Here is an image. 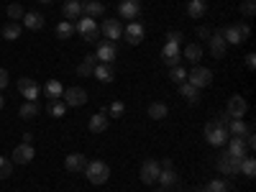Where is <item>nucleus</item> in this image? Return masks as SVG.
<instances>
[{"label":"nucleus","instance_id":"obj_1","mask_svg":"<svg viewBox=\"0 0 256 192\" xmlns=\"http://www.w3.org/2000/svg\"><path fill=\"white\" fill-rule=\"evenodd\" d=\"M84 177H88L90 184H105L110 180V166L102 159H92V162L84 164Z\"/></svg>","mask_w":256,"mask_h":192},{"label":"nucleus","instance_id":"obj_2","mask_svg":"<svg viewBox=\"0 0 256 192\" xmlns=\"http://www.w3.org/2000/svg\"><path fill=\"white\" fill-rule=\"evenodd\" d=\"M77 34L88 41V44H98V36H100V28H98V20L95 18H88V16H82L77 24H74Z\"/></svg>","mask_w":256,"mask_h":192},{"label":"nucleus","instance_id":"obj_3","mask_svg":"<svg viewBox=\"0 0 256 192\" xmlns=\"http://www.w3.org/2000/svg\"><path fill=\"white\" fill-rule=\"evenodd\" d=\"M202 134H205V138H208V144H210V146H218V148H223V146H226V141H228V128H220L216 120L205 123Z\"/></svg>","mask_w":256,"mask_h":192},{"label":"nucleus","instance_id":"obj_4","mask_svg":"<svg viewBox=\"0 0 256 192\" xmlns=\"http://www.w3.org/2000/svg\"><path fill=\"white\" fill-rule=\"evenodd\" d=\"M248 34H251V28L244 24H233V26H226L223 31H220V36L226 38V44H244V41H248Z\"/></svg>","mask_w":256,"mask_h":192},{"label":"nucleus","instance_id":"obj_5","mask_svg":"<svg viewBox=\"0 0 256 192\" xmlns=\"http://www.w3.org/2000/svg\"><path fill=\"white\" fill-rule=\"evenodd\" d=\"M187 82L192 84V88L202 90V88H208V84L212 82V72H210L208 67H200V64H195V67L187 72Z\"/></svg>","mask_w":256,"mask_h":192},{"label":"nucleus","instance_id":"obj_6","mask_svg":"<svg viewBox=\"0 0 256 192\" xmlns=\"http://www.w3.org/2000/svg\"><path fill=\"white\" fill-rule=\"evenodd\" d=\"M62 102L67 105V108H82V105L88 102V92L82 88H67L62 92Z\"/></svg>","mask_w":256,"mask_h":192},{"label":"nucleus","instance_id":"obj_7","mask_svg":"<svg viewBox=\"0 0 256 192\" xmlns=\"http://www.w3.org/2000/svg\"><path fill=\"white\" fill-rule=\"evenodd\" d=\"M95 59L100 62V64H116V59H118V49H116V44L113 41H100L98 44V54H95Z\"/></svg>","mask_w":256,"mask_h":192},{"label":"nucleus","instance_id":"obj_8","mask_svg":"<svg viewBox=\"0 0 256 192\" xmlns=\"http://www.w3.org/2000/svg\"><path fill=\"white\" fill-rule=\"evenodd\" d=\"M238 166H241V159H238V156H233V154H228L226 148H223V154H220V159H218V169H220V174L233 177V174H238Z\"/></svg>","mask_w":256,"mask_h":192},{"label":"nucleus","instance_id":"obj_9","mask_svg":"<svg viewBox=\"0 0 256 192\" xmlns=\"http://www.w3.org/2000/svg\"><path fill=\"white\" fill-rule=\"evenodd\" d=\"M100 34L108 38V41H118L123 36V26H120V20L118 18H105L102 24H100Z\"/></svg>","mask_w":256,"mask_h":192},{"label":"nucleus","instance_id":"obj_10","mask_svg":"<svg viewBox=\"0 0 256 192\" xmlns=\"http://www.w3.org/2000/svg\"><path fill=\"white\" fill-rule=\"evenodd\" d=\"M18 92L24 95L26 100L36 102V98L41 95V88H38V82H36V80H31V77H20V80H18Z\"/></svg>","mask_w":256,"mask_h":192},{"label":"nucleus","instance_id":"obj_11","mask_svg":"<svg viewBox=\"0 0 256 192\" xmlns=\"http://www.w3.org/2000/svg\"><path fill=\"white\" fill-rule=\"evenodd\" d=\"M159 172H162L159 162H156V159H146V162L141 164V182H144V184H154L156 177H159Z\"/></svg>","mask_w":256,"mask_h":192},{"label":"nucleus","instance_id":"obj_12","mask_svg":"<svg viewBox=\"0 0 256 192\" xmlns=\"http://www.w3.org/2000/svg\"><path fill=\"white\" fill-rule=\"evenodd\" d=\"M246 110H248L246 98H241V95L228 98V108H226V113H228L230 118H244V116H246Z\"/></svg>","mask_w":256,"mask_h":192},{"label":"nucleus","instance_id":"obj_13","mask_svg":"<svg viewBox=\"0 0 256 192\" xmlns=\"http://www.w3.org/2000/svg\"><path fill=\"white\" fill-rule=\"evenodd\" d=\"M226 152L233 154V156H238V159H244V156L248 154L246 138H244V136H228V141H226Z\"/></svg>","mask_w":256,"mask_h":192},{"label":"nucleus","instance_id":"obj_14","mask_svg":"<svg viewBox=\"0 0 256 192\" xmlns=\"http://www.w3.org/2000/svg\"><path fill=\"white\" fill-rule=\"evenodd\" d=\"M118 13L126 20H136L141 16V3H138V0H120V3H118Z\"/></svg>","mask_w":256,"mask_h":192},{"label":"nucleus","instance_id":"obj_15","mask_svg":"<svg viewBox=\"0 0 256 192\" xmlns=\"http://www.w3.org/2000/svg\"><path fill=\"white\" fill-rule=\"evenodd\" d=\"M62 16H64V20H72V24H77V20L82 18V0H64Z\"/></svg>","mask_w":256,"mask_h":192},{"label":"nucleus","instance_id":"obj_16","mask_svg":"<svg viewBox=\"0 0 256 192\" xmlns=\"http://www.w3.org/2000/svg\"><path fill=\"white\" fill-rule=\"evenodd\" d=\"M34 159H36L34 146H31V144H18V146L13 148V159H10V162H16V164H28V162H34Z\"/></svg>","mask_w":256,"mask_h":192},{"label":"nucleus","instance_id":"obj_17","mask_svg":"<svg viewBox=\"0 0 256 192\" xmlns=\"http://www.w3.org/2000/svg\"><path fill=\"white\" fill-rule=\"evenodd\" d=\"M180 59H182L180 44H164V49H162V62L166 64V67H180Z\"/></svg>","mask_w":256,"mask_h":192},{"label":"nucleus","instance_id":"obj_18","mask_svg":"<svg viewBox=\"0 0 256 192\" xmlns=\"http://www.w3.org/2000/svg\"><path fill=\"white\" fill-rule=\"evenodd\" d=\"M123 36H126V41L131 46H138L141 41H144V26L138 24V20H131L128 24V28H123Z\"/></svg>","mask_w":256,"mask_h":192},{"label":"nucleus","instance_id":"obj_19","mask_svg":"<svg viewBox=\"0 0 256 192\" xmlns=\"http://www.w3.org/2000/svg\"><path fill=\"white\" fill-rule=\"evenodd\" d=\"M210 56L212 59H223L226 56V49H228V44H226V38L220 36V31H216V34H210Z\"/></svg>","mask_w":256,"mask_h":192},{"label":"nucleus","instance_id":"obj_20","mask_svg":"<svg viewBox=\"0 0 256 192\" xmlns=\"http://www.w3.org/2000/svg\"><path fill=\"white\" fill-rule=\"evenodd\" d=\"M108 123H110L108 113H105V110H100V113L90 116V123H88V128H90V134H102L105 128H108Z\"/></svg>","mask_w":256,"mask_h":192},{"label":"nucleus","instance_id":"obj_21","mask_svg":"<svg viewBox=\"0 0 256 192\" xmlns=\"http://www.w3.org/2000/svg\"><path fill=\"white\" fill-rule=\"evenodd\" d=\"M92 77L100 80V82H113V80H116V64H100V62H98Z\"/></svg>","mask_w":256,"mask_h":192},{"label":"nucleus","instance_id":"obj_22","mask_svg":"<svg viewBox=\"0 0 256 192\" xmlns=\"http://www.w3.org/2000/svg\"><path fill=\"white\" fill-rule=\"evenodd\" d=\"M84 164H88V159H84L82 154H70L67 159H64V169H67V172H72V174L84 172Z\"/></svg>","mask_w":256,"mask_h":192},{"label":"nucleus","instance_id":"obj_23","mask_svg":"<svg viewBox=\"0 0 256 192\" xmlns=\"http://www.w3.org/2000/svg\"><path fill=\"white\" fill-rule=\"evenodd\" d=\"M248 131H254V128L246 126L244 118H230V123H228V136H246Z\"/></svg>","mask_w":256,"mask_h":192},{"label":"nucleus","instance_id":"obj_24","mask_svg":"<svg viewBox=\"0 0 256 192\" xmlns=\"http://www.w3.org/2000/svg\"><path fill=\"white\" fill-rule=\"evenodd\" d=\"M156 182H159V187H174V184H180V174L174 172V169H162L159 172V177H156Z\"/></svg>","mask_w":256,"mask_h":192},{"label":"nucleus","instance_id":"obj_25","mask_svg":"<svg viewBox=\"0 0 256 192\" xmlns=\"http://www.w3.org/2000/svg\"><path fill=\"white\" fill-rule=\"evenodd\" d=\"M95 64H98V59H95V54H88L80 64H77V74L80 77H92V72H95Z\"/></svg>","mask_w":256,"mask_h":192},{"label":"nucleus","instance_id":"obj_26","mask_svg":"<svg viewBox=\"0 0 256 192\" xmlns=\"http://www.w3.org/2000/svg\"><path fill=\"white\" fill-rule=\"evenodd\" d=\"M102 13H105L102 3H98V0H82V16L95 18V16H102Z\"/></svg>","mask_w":256,"mask_h":192},{"label":"nucleus","instance_id":"obj_27","mask_svg":"<svg viewBox=\"0 0 256 192\" xmlns=\"http://www.w3.org/2000/svg\"><path fill=\"white\" fill-rule=\"evenodd\" d=\"M166 116H169L166 102L156 100V102H152V105H148V118H152V120H164Z\"/></svg>","mask_w":256,"mask_h":192},{"label":"nucleus","instance_id":"obj_28","mask_svg":"<svg viewBox=\"0 0 256 192\" xmlns=\"http://www.w3.org/2000/svg\"><path fill=\"white\" fill-rule=\"evenodd\" d=\"M180 95L190 102V105H195V102H200V90L198 88H192L190 82H182L180 84Z\"/></svg>","mask_w":256,"mask_h":192},{"label":"nucleus","instance_id":"obj_29","mask_svg":"<svg viewBox=\"0 0 256 192\" xmlns=\"http://www.w3.org/2000/svg\"><path fill=\"white\" fill-rule=\"evenodd\" d=\"M24 26L31 28V31H38V28H44V16L41 13H24Z\"/></svg>","mask_w":256,"mask_h":192},{"label":"nucleus","instance_id":"obj_30","mask_svg":"<svg viewBox=\"0 0 256 192\" xmlns=\"http://www.w3.org/2000/svg\"><path fill=\"white\" fill-rule=\"evenodd\" d=\"M182 56H184L187 62H192V64H200V59H202V46H200V44H187L184 52H182Z\"/></svg>","mask_w":256,"mask_h":192},{"label":"nucleus","instance_id":"obj_31","mask_svg":"<svg viewBox=\"0 0 256 192\" xmlns=\"http://www.w3.org/2000/svg\"><path fill=\"white\" fill-rule=\"evenodd\" d=\"M38 113H41L38 102H31V100H26L24 105H20V110H18V116L24 118V120H31V118H36Z\"/></svg>","mask_w":256,"mask_h":192},{"label":"nucleus","instance_id":"obj_32","mask_svg":"<svg viewBox=\"0 0 256 192\" xmlns=\"http://www.w3.org/2000/svg\"><path fill=\"white\" fill-rule=\"evenodd\" d=\"M205 10H208L205 0H190L187 3V16L190 18H200V16H205Z\"/></svg>","mask_w":256,"mask_h":192},{"label":"nucleus","instance_id":"obj_33","mask_svg":"<svg viewBox=\"0 0 256 192\" xmlns=\"http://www.w3.org/2000/svg\"><path fill=\"white\" fill-rule=\"evenodd\" d=\"M74 34H77V28L72 20H59L56 24V38H72Z\"/></svg>","mask_w":256,"mask_h":192},{"label":"nucleus","instance_id":"obj_34","mask_svg":"<svg viewBox=\"0 0 256 192\" xmlns=\"http://www.w3.org/2000/svg\"><path fill=\"white\" fill-rule=\"evenodd\" d=\"M44 92H46L49 100H59L62 92H64V88H62V82H59V80H49V82L44 84Z\"/></svg>","mask_w":256,"mask_h":192},{"label":"nucleus","instance_id":"obj_35","mask_svg":"<svg viewBox=\"0 0 256 192\" xmlns=\"http://www.w3.org/2000/svg\"><path fill=\"white\" fill-rule=\"evenodd\" d=\"M238 174H244L246 180H254V174H256V162H254L251 156H244V159H241Z\"/></svg>","mask_w":256,"mask_h":192},{"label":"nucleus","instance_id":"obj_36","mask_svg":"<svg viewBox=\"0 0 256 192\" xmlns=\"http://www.w3.org/2000/svg\"><path fill=\"white\" fill-rule=\"evenodd\" d=\"M20 31H24V28H20L18 20H10V24L3 26V38H6V41H16V38L20 36Z\"/></svg>","mask_w":256,"mask_h":192},{"label":"nucleus","instance_id":"obj_37","mask_svg":"<svg viewBox=\"0 0 256 192\" xmlns=\"http://www.w3.org/2000/svg\"><path fill=\"white\" fill-rule=\"evenodd\" d=\"M46 113H49L52 118H62L64 113H67V105H64L62 100H49V105H46Z\"/></svg>","mask_w":256,"mask_h":192},{"label":"nucleus","instance_id":"obj_38","mask_svg":"<svg viewBox=\"0 0 256 192\" xmlns=\"http://www.w3.org/2000/svg\"><path fill=\"white\" fill-rule=\"evenodd\" d=\"M169 80H172L174 84L187 82V70L184 67H169Z\"/></svg>","mask_w":256,"mask_h":192},{"label":"nucleus","instance_id":"obj_39","mask_svg":"<svg viewBox=\"0 0 256 192\" xmlns=\"http://www.w3.org/2000/svg\"><path fill=\"white\" fill-rule=\"evenodd\" d=\"M205 192H228V182L226 180H210L205 184Z\"/></svg>","mask_w":256,"mask_h":192},{"label":"nucleus","instance_id":"obj_40","mask_svg":"<svg viewBox=\"0 0 256 192\" xmlns=\"http://www.w3.org/2000/svg\"><path fill=\"white\" fill-rule=\"evenodd\" d=\"M105 113H108V118H120V116L126 113V105H123L120 100H116V102L108 105V110H105Z\"/></svg>","mask_w":256,"mask_h":192},{"label":"nucleus","instance_id":"obj_41","mask_svg":"<svg viewBox=\"0 0 256 192\" xmlns=\"http://www.w3.org/2000/svg\"><path fill=\"white\" fill-rule=\"evenodd\" d=\"M13 172V162L6 159V156H0V180H8Z\"/></svg>","mask_w":256,"mask_h":192},{"label":"nucleus","instance_id":"obj_42","mask_svg":"<svg viewBox=\"0 0 256 192\" xmlns=\"http://www.w3.org/2000/svg\"><path fill=\"white\" fill-rule=\"evenodd\" d=\"M24 13H26V10L20 8L18 3H10V6H8V16H10V20H20V18H24Z\"/></svg>","mask_w":256,"mask_h":192},{"label":"nucleus","instance_id":"obj_43","mask_svg":"<svg viewBox=\"0 0 256 192\" xmlns=\"http://www.w3.org/2000/svg\"><path fill=\"white\" fill-rule=\"evenodd\" d=\"M241 13L246 18H254V13H256V3H254V0H244V3H241Z\"/></svg>","mask_w":256,"mask_h":192},{"label":"nucleus","instance_id":"obj_44","mask_svg":"<svg viewBox=\"0 0 256 192\" xmlns=\"http://www.w3.org/2000/svg\"><path fill=\"white\" fill-rule=\"evenodd\" d=\"M182 31H166V44H182Z\"/></svg>","mask_w":256,"mask_h":192},{"label":"nucleus","instance_id":"obj_45","mask_svg":"<svg viewBox=\"0 0 256 192\" xmlns=\"http://www.w3.org/2000/svg\"><path fill=\"white\" fill-rule=\"evenodd\" d=\"M8 84H10V77H8V70H3V67H0V90H6V88H8Z\"/></svg>","mask_w":256,"mask_h":192},{"label":"nucleus","instance_id":"obj_46","mask_svg":"<svg viewBox=\"0 0 256 192\" xmlns=\"http://www.w3.org/2000/svg\"><path fill=\"white\" fill-rule=\"evenodd\" d=\"M210 34H212V31H210L208 26H198V31H195V36H198L200 41H205V38H210Z\"/></svg>","mask_w":256,"mask_h":192},{"label":"nucleus","instance_id":"obj_47","mask_svg":"<svg viewBox=\"0 0 256 192\" xmlns=\"http://www.w3.org/2000/svg\"><path fill=\"white\" fill-rule=\"evenodd\" d=\"M216 123H218L220 128H228V123H230V116H228V113H223V116H218V118H216Z\"/></svg>","mask_w":256,"mask_h":192},{"label":"nucleus","instance_id":"obj_48","mask_svg":"<svg viewBox=\"0 0 256 192\" xmlns=\"http://www.w3.org/2000/svg\"><path fill=\"white\" fill-rule=\"evenodd\" d=\"M246 67H248V70L256 67V54H246Z\"/></svg>","mask_w":256,"mask_h":192},{"label":"nucleus","instance_id":"obj_49","mask_svg":"<svg viewBox=\"0 0 256 192\" xmlns=\"http://www.w3.org/2000/svg\"><path fill=\"white\" fill-rule=\"evenodd\" d=\"M159 166L162 169H174V162L172 159H159Z\"/></svg>","mask_w":256,"mask_h":192},{"label":"nucleus","instance_id":"obj_50","mask_svg":"<svg viewBox=\"0 0 256 192\" xmlns=\"http://www.w3.org/2000/svg\"><path fill=\"white\" fill-rule=\"evenodd\" d=\"M31 141H34V134L26 131V134H24V144H31Z\"/></svg>","mask_w":256,"mask_h":192},{"label":"nucleus","instance_id":"obj_51","mask_svg":"<svg viewBox=\"0 0 256 192\" xmlns=\"http://www.w3.org/2000/svg\"><path fill=\"white\" fill-rule=\"evenodd\" d=\"M38 3H44V6H52V3H54V0H38Z\"/></svg>","mask_w":256,"mask_h":192},{"label":"nucleus","instance_id":"obj_52","mask_svg":"<svg viewBox=\"0 0 256 192\" xmlns=\"http://www.w3.org/2000/svg\"><path fill=\"white\" fill-rule=\"evenodd\" d=\"M3 105H6V98H3V95H0V110H3Z\"/></svg>","mask_w":256,"mask_h":192},{"label":"nucleus","instance_id":"obj_53","mask_svg":"<svg viewBox=\"0 0 256 192\" xmlns=\"http://www.w3.org/2000/svg\"><path fill=\"white\" fill-rule=\"evenodd\" d=\"M156 192H166V190H164V187H159V190H156Z\"/></svg>","mask_w":256,"mask_h":192},{"label":"nucleus","instance_id":"obj_54","mask_svg":"<svg viewBox=\"0 0 256 192\" xmlns=\"http://www.w3.org/2000/svg\"><path fill=\"white\" fill-rule=\"evenodd\" d=\"M182 192H184V190H182Z\"/></svg>","mask_w":256,"mask_h":192}]
</instances>
